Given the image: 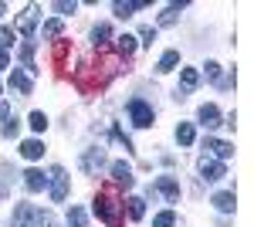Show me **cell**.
Listing matches in <instances>:
<instances>
[{
	"label": "cell",
	"mask_w": 254,
	"mask_h": 227,
	"mask_svg": "<svg viewBox=\"0 0 254 227\" xmlns=\"http://www.w3.org/2000/svg\"><path fill=\"white\" fill-rule=\"evenodd\" d=\"M95 214H98V221H105L109 227H119V224H122V200H119V197H112L109 190H98Z\"/></svg>",
	"instance_id": "1"
},
{
	"label": "cell",
	"mask_w": 254,
	"mask_h": 227,
	"mask_svg": "<svg viewBox=\"0 0 254 227\" xmlns=\"http://www.w3.org/2000/svg\"><path fill=\"white\" fill-rule=\"evenodd\" d=\"M129 119H132V126H139V129H149V126H153V119H156V112H153V105H149V102L132 98V102H129Z\"/></svg>",
	"instance_id": "2"
},
{
	"label": "cell",
	"mask_w": 254,
	"mask_h": 227,
	"mask_svg": "<svg viewBox=\"0 0 254 227\" xmlns=\"http://www.w3.org/2000/svg\"><path fill=\"white\" fill-rule=\"evenodd\" d=\"M48 183H51V200H55V204H61V200L68 197V173L61 170V166H51Z\"/></svg>",
	"instance_id": "3"
},
{
	"label": "cell",
	"mask_w": 254,
	"mask_h": 227,
	"mask_svg": "<svg viewBox=\"0 0 254 227\" xmlns=\"http://www.w3.org/2000/svg\"><path fill=\"white\" fill-rule=\"evenodd\" d=\"M112 183H116V187H126V190L136 183V176H132V166H129L126 159L112 163Z\"/></svg>",
	"instance_id": "4"
},
{
	"label": "cell",
	"mask_w": 254,
	"mask_h": 227,
	"mask_svg": "<svg viewBox=\"0 0 254 227\" xmlns=\"http://www.w3.org/2000/svg\"><path fill=\"white\" fill-rule=\"evenodd\" d=\"M149 190H159L170 204H176V200H180V183H176L173 176H156V183H153Z\"/></svg>",
	"instance_id": "5"
},
{
	"label": "cell",
	"mask_w": 254,
	"mask_h": 227,
	"mask_svg": "<svg viewBox=\"0 0 254 227\" xmlns=\"http://www.w3.org/2000/svg\"><path fill=\"white\" fill-rule=\"evenodd\" d=\"M200 176L210 180V183H214V180H224V176H227V166H224L220 159H200Z\"/></svg>",
	"instance_id": "6"
},
{
	"label": "cell",
	"mask_w": 254,
	"mask_h": 227,
	"mask_svg": "<svg viewBox=\"0 0 254 227\" xmlns=\"http://www.w3.org/2000/svg\"><path fill=\"white\" fill-rule=\"evenodd\" d=\"M203 150H210L220 163L234 156V146H231V143H224V139H214V136H207V139H203Z\"/></svg>",
	"instance_id": "7"
},
{
	"label": "cell",
	"mask_w": 254,
	"mask_h": 227,
	"mask_svg": "<svg viewBox=\"0 0 254 227\" xmlns=\"http://www.w3.org/2000/svg\"><path fill=\"white\" fill-rule=\"evenodd\" d=\"M34 24H38V7H34V3H27V7H24V14L17 17L20 34H24V38H31V34H34Z\"/></svg>",
	"instance_id": "8"
},
{
	"label": "cell",
	"mask_w": 254,
	"mask_h": 227,
	"mask_svg": "<svg viewBox=\"0 0 254 227\" xmlns=\"http://www.w3.org/2000/svg\"><path fill=\"white\" fill-rule=\"evenodd\" d=\"M200 85V72L196 68H183L180 72V98H187V92H193Z\"/></svg>",
	"instance_id": "9"
},
{
	"label": "cell",
	"mask_w": 254,
	"mask_h": 227,
	"mask_svg": "<svg viewBox=\"0 0 254 227\" xmlns=\"http://www.w3.org/2000/svg\"><path fill=\"white\" fill-rule=\"evenodd\" d=\"M102 166H105V152L102 150H88L81 156V170L85 173H95V170H102Z\"/></svg>",
	"instance_id": "10"
},
{
	"label": "cell",
	"mask_w": 254,
	"mask_h": 227,
	"mask_svg": "<svg viewBox=\"0 0 254 227\" xmlns=\"http://www.w3.org/2000/svg\"><path fill=\"white\" fill-rule=\"evenodd\" d=\"M146 7V0H116L112 3V10H116V17H132L136 10Z\"/></svg>",
	"instance_id": "11"
},
{
	"label": "cell",
	"mask_w": 254,
	"mask_h": 227,
	"mask_svg": "<svg viewBox=\"0 0 254 227\" xmlns=\"http://www.w3.org/2000/svg\"><path fill=\"white\" fill-rule=\"evenodd\" d=\"M7 85H10V88H14V92H20V95H31V88H34V81H31V75H27V72H14V75H10V81H7Z\"/></svg>",
	"instance_id": "12"
},
{
	"label": "cell",
	"mask_w": 254,
	"mask_h": 227,
	"mask_svg": "<svg viewBox=\"0 0 254 227\" xmlns=\"http://www.w3.org/2000/svg\"><path fill=\"white\" fill-rule=\"evenodd\" d=\"M44 183H48V176H44L41 170H27L24 173V190H27V193H41Z\"/></svg>",
	"instance_id": "13"
},
{
	"label": "cell",
	"mask_w": 254,
	"mask_h": 227,
	"mask_svg": "<svg viewBox=\"0 0 254 227\" xmlns=\"http://www.w3.org/2000/svg\"><path fill=\"white\" fill-rule=\"evenodd\" d=\"M220 214H234V207H237V200H234V193L231 190H220V193H214V200H210Z\"/></svg>",
	"instance_id": "14"
},
{
	"label": "cell",
	"mask_w": 254,
	"mask_h": 227,
	"mask_svg": "<svg viewBox=\"0 0 254 227\" xmlns=\"http://www.w3.org/2000/svg\"><path fill=\"white\" fill-rule=\"evenodd\" d=\"M196 119H200V126L214 129V126H220V109H217V105H200V112H196Z\"/></svg>",
	"instance_id": "15"
},
{
	"label": "cell",
	"mask_w": 254,
	"mask_h": 227,
	"mask_svg": "<svg viewBox=\"0 0 254 227\" xmlns=\"http://www.w3.org/2000/svg\"><path fill=\"white\" fill-rule=\"evenodd\" d=\"M20 156H24V159H41V156H44V143H41V139H24V143H20Z\"/></svg>",
	"instance_id": "16"
},
{
	"label": "cell",
	"mask_w": 254,
	"mask_h": 227,
	"mask_svg": "<svg viewBox=\"0 0 254 227\" xmlns=\"http://www.w3.org/2000/svg\"><path fill=\"white\" fill-rule=\"evenodd\" d=\"M122 210H129V221H139V217L146 214V200H142V197H129V200L122 204Z\"/></svg>",
	"instance_id": "17"
},
{
	"label": "cell",
	"mask_w": 254,
	"mask_h": 227,
	"mask_svg": "<svg viewBox=\"0 0 254 227\" xmlns=\"http://www.w3.org/2000/svg\"><path fill=\"white\" fill-rule=\"evenodd\" d=\"M176 139H180V146H193L196 129L190 126V122H180V126H176Z\"/></svg>",
	"instance_id": "18"
},
{
	"label": "cell",
	"mask_w": 254,
	"mask_h": 227,
	"mask_svg": "<svg viewBox=\"0 0 254 227\" xmlns=\"http://www.w3.org/2000/svg\"><path fill=\"white\" fill-rule=\"evenodd\" d=\"M187 3H170L163 14H159V27H170V24H176V17H180V10H183Z\"/></svg>",
	"instance_id": "19"
},
{
	"label": "cell",
	"mask_w": 254,
	"mask_h": 227,
	"mask_svg": "<svg viewBox=\"0 0 254 227\" xmlns=\"http://www.w3.org/2000/svg\"><path fill=\"white\" fill-rule=\"evenodd\" d=\"M109 41H112V27H109V24H98L95 31H92V44H95V48H105Z\"/></svg>",
	"instance_id": "20"
},
{
	"label": "cell",
	"mask_w": 254,
	"mask_h": 227,
	"mask_svg": "<svg viewBox=\"0 0 254 227\" xmlns=\"http://www.w3.org/2000/svg\"><path fill=\"white\" fill-rule=\"evenodd\" d=\"M116 51L129 58L132 51H136V38H132V34H119V38H116Z\"/></svg>",
	"instance_id": "21"
},
{
	"label": "cell",
	"mask_w": 254,
	"mask_h": 227,
	"mask_svg": "<svg viewBox=\"0 0 254 227\" xmlns=\"http://www.w3.org/2000/svg\"><path fill=\"white\" fill-rule=\"evenodd\" d=\"M176 65H180V51H166V55L159 58V65H156V72H173Z\"/></svg>",
	"instance_id": "22"
},
{
	"label": "cell",
	"mask_w": 254,
	"mask_h": 227,
	"mask_svg": "<svg viewBox=\"0 0 254 227\" xmlns=\"http://www.w3.org/2000/svg\"><path fill=\"white\" fill-rule=\"evenodd\" d=\"M85 224H88V217H85V210H81V207L68 210V227H85Z\"/></svg>",
	"instance_id": "23"
},
{
	"label": "cell",
	"mask_w": 254,
	"mask_h": 227,
	"mask_svg": "<svg viewBox=\"0 0 254 227\" xmlns=\"http://www.w3.org/2000/svg\"><path fill=\"white\" fill-rule=\"evenodd\" d=\"M27 122H31V129H34V133H44V129H48V115H44V112H31Z\"/></svg>",
	"instance_id": "24"
},
{
	"label": "cell",
	"mask_w": 254,
	"mask_h": 227,
	"mask_svg": "<svg viewBox=\"0 0 254 227\" xmlns=\"http://www.w3.org/2000/svg\"><path fill=\"white\" fill-rule=\"evenodd\" d=\"M31 221H34L38 227H58V224H55V217H51V214H44V210H34V214H31Z\"/></svg>",
	"instance_id": "25"
},
{
	"label": "cell",
	"mask_w": 254,
	"mask_h": 227,
	"mask_svg": "<svg viewBox=\"0 0 254 227\" xmlns=\"http://www.w3.org/2000/svg\"><path fill=\"white\" fill-rule=\"evenodd\" d=\"M173 224H176L173 210H163V214H156V221H153V227H173Z\"/></svg>",
	"instance_id": "26"
},
{
	"label": "cell",
	"mask_w": 254,
	"mask_h": 227,
	"mask_svg": "<svg viewBox=\"0 0 254 227\" xmlns=\"http://www.w3.org/2000/svg\"><path fill=\"white\" fill-rule=\"evenodd\" d=\"M44 38H61V20H44Z\"/></svg>",
	"instance_id": "27"
},
{
	"label": "cell",
	"mask_w": 254,
	"mask_h": 227,
	"mask_svg": "<svg viewBox=\"0 0 254 227\" xmlns=\"http://www.w3.org/2000/svg\"><path fill=\"white\" fill-rule=\"evenodd\" d=\"M0 48H3V51L14 48V31H10V27H0Z\"/></svg>",
	"instance_id": "28"
},
{
	"label": "cell",
	"mask_w": 254,
	"mask_h": 227,
	"mask_svg": "<svg viewBox=\"0 0 254 227\" xmlns=\"http://www.w3.org/2000/svg\"><path fill=\"white\" fill-rule=\"evenodd\" d=\"M17 129H20L17 119H7V122H3V139H14V136H17Z\"/></svg>",
	"instance_id": "29"
},
{
	"label": "cell",
	"mask_w": 254,
	"mask_h": 227,
	"mask_svg": "<svg viewBox=\"0 0 254 227\" xmlns=\"http://www.w3.org/2000/svg\"><path fill=\"white\" fill-rule=\"evenodd\" d=\"M75 7H78L75 0H58V3H55V10H58V14H75Z\"/></svg>",
	"instance_id": "30"
},
{
	"label": "cell",
	"mask_w": 254,
	"mask_h": 227,
	"mask_svg": "<svg viewBox=\"0 0 254 227\" xmlns=\"http://www.w3.org/2000/svg\"><path fill=\"white\" fill-rule=\"evenodd\" d=\"M139 38H142V44H153V41H156V27H153V24H146V27L139 31Z\"/></svg>",
	"instance_id": "31"
},
{
	"label": "cell",
	"mask_w": 254,
	"mask_h": 227,
	"mask_svg": "<svg viewBox=\"0 0 254 227\" xmlns=\"http://www.w3.org/2000/svg\"><path fill=\"white\" fill-rule=\"evenodd\" d=\"M207 78H210V81L220 78V65H217V61H207Z\"/></svg>",
	"instance_id": "32"
},
{
	"label": "cell",
	"mask_w": 254,
	"mask_h": 227,
	"mask_svg": "<svg viewBox=\"0 0 254 227\" xmlns=\"http://www.w3.org/2000/svg\"><path fill=\"white\" fill-rule=\"evenodd\" d=\"M64 55H68V41H58V44H55V58L64 61Z\"/></svg>",
	"instance_id": "33"
},
{
	"label": "cell",
	"mask_w": 254,
	"mask_h": 227,
	"mask_svg": "<svg viewBox=\"0 0 254 227\" xmlns=\"http://www.w3.org/2000/svg\"><path fill=\"white\" fill-rule=\"evenodd\" d=\"M0 119H3V122L10 119V105H7V102H0Z\"/></svg>",
	"instance_id": "34"
},
{
	"label": "cell",
	"mask_w": 254,
	"mask_h": 227,
	"mask_svg": "<svg viewBox=\"0 0 254 227\" xmlns=\"http://www.w3.org/2000/svg\"><path fill=\"white\" fill-rule=\"evenodd\" d=\"M7 61H10V55H7V51L0 48V68H7Z\"/></svg>",
	"instance_id": "35"
},
{
	"label": "cell",
	"mask_w": 254,
	"mask_h": 227,
	"mask_svg": "<svg viewBox=\"0 0 254 227\" xmlns=\"http://www.w3.org/2000/svg\"><path fill=\"white\" fill-rule=\"evenodd\" d=\"M3 10H7V3H3V0H0V17H3Z\"/></svg>",
	"instance_id": "36"
},
{
	"label": "cell",
	"mask_w": 254,
	"mask_h": 227,
	"mask_svg": "<svg viewBox=\"0 0 254 227\" xmlns=\"http://www.w3.org/2000/svg\"><path fill=\"white\" fill-rule=\"evenodd\" d=\"M17 227H27V224H17Z\"/></svg>",
	"instance_id": "37"
}]
</instances>
